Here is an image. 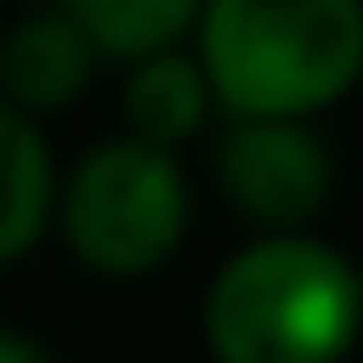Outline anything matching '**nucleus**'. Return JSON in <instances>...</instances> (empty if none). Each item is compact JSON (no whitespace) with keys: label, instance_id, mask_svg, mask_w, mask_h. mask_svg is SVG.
<instances>
[{"label":"nucleus","instance_id":"obj_1","mask_svg":"<svg viewBox=\"0 0 363 363\" xmlns=\"http://www.w3.org/2000/svg\"><path fill=\"white\" fill-rule=\"evenodd\" d=\"M195 67L229 115H316L363 74V0H202Z\"/></svg>","mask_w":363,"mask_h":363},{"label":"nucleus","instance_id":"obj_2","mask_svg":"<svg viewBox=\"0 0 363 363\" xmlns=\"http://www.w3.org/2000/svg\"><path fill=\"white\" fill-rule=\"evenodd\" d=\"M363 323V276L330 242L276 229L235 249L202 303L216 363H337Z\"/></svg>","mask_w":363,"mask_h":363},{"label":"nucleus","instance_id":"obj_3","mask_svg":"<svg viewBox=\"0 0 363 363\" xmlns=\"http://www.w3.org/2000/svg\"><path fill=\"white\" fill-rule=\"evenodd\" d=\"M61 235L94 276H148L175 256L189 229V182L175 169V148H155L142 135L101 142L67 189H54Z\"/></svg>","mask_w":363,"mask_h":363},{"label":"nucleus","instance_id":"obj_4","mask_svg":"<svg viewBox=\"0 0 363 363\" xmlns=\"http://www.w3.org/2000/svg\"><path fill=\"white\" fill-rule=\"evenodd\" d=\"M222 195L262 229H296L330 202V148L303 115H235L216 135Z\"/></svg>","mask_w":363,"mask_h":363},{"label":"nucleus","instance_id":"obj_5","mask_svg":"<svg viewBox=\"0 0 363 363\" xmlns=\"http://www.w3.org/2000/svg\"><path fill=\"white\" fill-rule=\"evenodd\" d=\"M94 74V48L67 13H40L0 34V94L13 108H67Z\"/></svg>","mask_w":363,"mask_h":363},{"label":"nucleus","instance_id":"obj_6","mask_svg":"<svg viewBox=\"0 0 363 363\" xmlns=\"http://www.w3.org/2000/svg\"><path fill=\"white\" fill-rule=\"evenodd\" d=\"M54 216V155L13 101H0V262L27 256Z\"/></svg>","mask_w":363,"mask_h":363},{"label":"nucleus","instance_id":"obj_7","mask_svg":"<svg viewBox=\"0 0 363 363\" xmlns=\"http://www.w3.org/2000/svg\"><path fill=\"white\" fill-rule=\"evenodd\" d=\"M121 101H128V135H142L155 148H175L208 121V101L216 94H208L202 67L189 54L155 48V54H135V74H128V94Z\"/></svg>","mask_w":363,"mask_h":363},{"label":"nucleus","instance_id":"obj_8","mask_svg":"<svg viewBox=\"0 0 363 363\" xmlns=\"http://www.w3.org/2000/svg\"><path fill=\"white\" fill-rule=\"evenodd\" d=\"M195 7H202V0H61V13L88 34V48L115 54V61L175 48L195 27Z\"/></svg>","mask_w":363,"mask_h":363},{"label":"nucleus","instance_id":"obj_9","mask_svg":"<svg viewBox=\"0 0 363 363\" xmlns=\"http://www.w3.org/2000/svg\"><path fill=\"white\" fill-rule=\"evenodd\" d=\"M0 363H54V357L34 337H21V330H0Z\"/></svg>","mask_w":363,"mask_h":363}]
</instances>
